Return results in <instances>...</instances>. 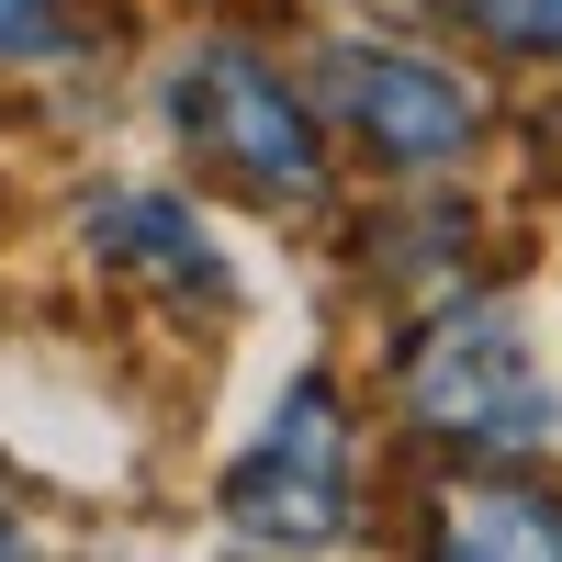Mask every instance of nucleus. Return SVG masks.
<instances>
[{
  "label": "nucleus",
  "mask_w": 562,
  "mask_h": 562,
  "mask_svg": "<svg viewBox=\"0 0 562 562\" xmlns=\"http://www.w3.org/2000/svg\"><path fill=\"white\" fill-rule=\"evenodd\" d=\"M405 405H416V428H439V439H461V450H495V461L562 439L551 371L529 360V338H518L495 304L439 315L428 338L405 349Z\"/></svg>",
  "instance_id": "obj_1"
},
{
  "label": "nucleus",
  "mask_w": 562,
  "mask_h": 562,
  "mask_svg": "<svg viewBox=\"0 0 562 562\" xmlns=\"http://www.w3.org/2000/svg\"><path fill=\"white\" fill-rule=\"evenodd\" d=\"M169 124L192 135V158L214 180H237V192H259V203H315L326 192L315 113L281 90V68L248 57V45H203V57L169 79Z\"/></svg>",
  "instance_id": "obj_2"
},
{
  "label": "nucleus",
  "mask_w": 562,
  "mask_h": 562,
  "mask_svg": "<svg viewBox=\"0 0 562 562\" xmlns=\"http://www.w3.org/2000/svg\"><path fill=\"white\" fill-rule=\"evenodd\" d=\"M349 506H360L349 416H338V394H326V371H304V383L281 394V416L259 428V450L225 473V518H237L248 540L304 551V540H338V529H349Z\"/></svg>",
  "instance_id": "obj_3"
},
{
  "label": "nucleus",
  "mask_w": 562,
  "mask_h": 562,
  "mask_svg": "<svg viewBox=\"0 0 562 562\" xmlns=\"http://www.w3.org/2000/svg\"><path fill=\"white\" fill-rule=\"evenodd\" d=\"M315 90H326V113H338L371 158H394V169H439V158H461L484 135L473 79L405 57V45H326Z\"/></svg>",
  "instance_id": "obj_4"
},
{
  "label": "nucleus",
  "mask_w": 562,
  "mask_h": 562,
  "mask_svg": "<svg viewBox=\"0 0 562 562\" xmlns=\"http://www.w3.org/2000/svg\"><path fill=\"white\" fill-rule=\"evenodd\" d=\"M79 248L102 270H124V281H158V293H214V304L237 293V270H225V248L192 225V203L147 192V180H113V192L79 214Z\"/></svg>",
  "instance_id": "obj_5"
},
{
  "label": "nucleus",
  "mask_w": 562,
  "mask_h": 562,
  "mask_svg": "<svg viewBox=\"0 0 562 562\" xmlns=\"http://www.w3.org/2000/svg\"><path fill=\"white\" fill-rule=\"evenodd\" d=\"M450 551H495V562H551L562 551V506L529 484H473L450 495Z\"/></svg>",
  "instance_id": "obj_6"
},
{
  "label": "nucleus",
  "mask_w": 562,
  "mask_h": 562,
  "mask_svg": "<svg viewBox=\"0 0 562 562\" xmlns=\"http://www.w3.org/2000/svg\"><path fill=\"white\" fill-rule=\"evenodd\" d=\"M450 12H473L495 45H518V57H562V0H450Z\"/></svg>",
  "instance_id": "obj_7"
},
{
  "label": "nucleus",
  "mask_w": 562,
  "mask_h": 562,
  "mask_svg": "<svg viewBox=\"0 0 562 562\" xmlns=\"http://www.w3.org/2000/svg\"><path fill=\"white\" fill-rule=\"evenodd\" d=\"M57 45H68V12H57V0H0V68L57 57Z\"/></svg>",
  "instance_id": "obj_8"
},
{
  "label": "nucleus",
  "mask_w": 562,
  "mask_h": 562,
  "mask_svg": "<svg viewBox=\"0 0 562 562\" xmlns=\"http://www.w3.org/2000/svg\"><path fill=\"white\" fill-rule=\"evenodd\" d=\"M0 551H12V518H0Z\"/></svg>",
  "instance_id": "obj_9"
}]
</instances>
